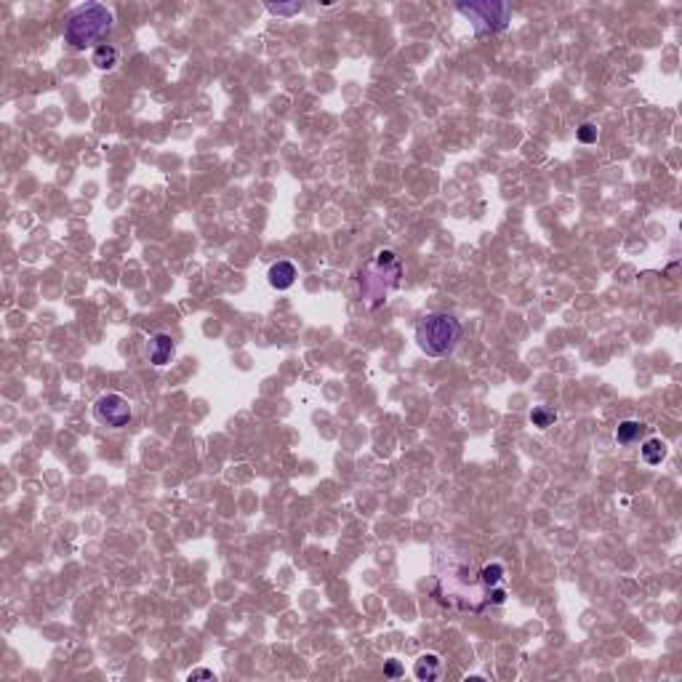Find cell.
<instances>
[{"instance_id":"6da1fadb","label":"cell","mask_w":682,"mask_h":682,"mask_svg":"<svg viewBox=\"0 0 682 682\" xmlns=\"http://www.w3.org/2000/svg\"><path fill=\"white\" fill-rule=\"evenodd\" d=\"M112 22H115V16L107 6L86 3L69 14L67 27H64V43L72 51H86L88 46H94L107 35L112 29Z\"/></svg>"},{"instance_id":"7a4b0ae2","label":"cell","mask_w":682,"mask_h":682,"mask_svg":"<svg viewBox=\"0 0 682 682\" xmlns=\"http://www.w3.org/2000/svg\"><path fill=\"white\" fill-rule=\"evenodd\" d=\"M464 336L461 322L448 312H432L421 318L416 325V344L429 357H445L451 355Z\"/></svg>"},{"instance_id":"3957f363","label":"cell","mask_w":682,"mask_h":682,"mask_svg":"<svg viewBox=\"0 0 682 682\" xmlns=\"http://www.w3.org/2000/svg\"><path fill=\"white\" fill-rule=\"evenodd\" d=\"M458 14L467 16L477 35H493L509 25L512 8L507 3H458Z\"/></svg>"},{"instance_id":"277c9868","label":"cell","mask_w":682,"mask_h":682,"mask_svg":"<svg viewBox=\"0 0 682 682\" xmlns=\"http://www.w3.org/2000/svg\"><path fill=\"white\" fill-rule=\"evenodd\" d=\"M94 416L99 424H104L109 429H123L131 424L134 418V408L128 397H123L118 392H104L99 400L94 402Z\"/></svg>"},{"instance_id":"5b68a950","label":"cell","mask_w":682,"mask_h":682,"mask_svg":"<svg viewBox=\"0 0 682 682\" xmlns=\"http://www.w3.org/2000/svg\"><path fill=\"white\" fill-rule=\"evenodd\" d=\"M147 355H149V362H152L155 368L168 365V362L174 360V355H176L174 336H171V334H155L152 339H149Z\"/></svg>"},{"instance_id":"8992f818","label":"cell","mask_w":682,"mask_h":682,"mask_svg":"<svg viewBox=\"0 0 682 682\" xmlns=\"http://www.w3.org/2000/svg\"><path fill=\"white\" fill-rule=\"evenodd\" d=\"M648 432H650L648 424H642V421H637V418H627V421H621V424L615 427V442L624 445V448H629V445L640 442Z\"/></svg>"},{"instance_id":"52a82bcc","label":"cell","mask_w":682,"mask_h":682,"mask_svg":"<svg viewBox=\"0 0 682 682\" xmlns=\"http://www.w3.org/2000/svg\"><path fill=\"white\" fill-rule=\"evenodd\" d=\"M269 278V285L272 288H278V291H288L291 285L296 282V264H291V261H275L272 267H269L267 272Z\"/></svg>"},{"instance_id":"ba28073f","label":"cell","mask_w":682,"mask_h":682,"mask_svg":"<svg viewBox=\"0 0 682 682\" xmlns=\"http://www.w3.org/2000/svg\"><path fill=\"white\" fill-rule=\"evenodd\" d=\"M414 671L418 680H437L442 674V658L437 653H424L416 661Z\"/></svg>"},{"instance_id":"9c48e42d","label":"cell","mask_w":682,"mask_h":682,"mask_svg":"<svg viewBox=\"0 0 682 682\" xmlns=\"http://www.w3.org/2000/svg\"><path fill=\"white\" fill-rule=\"evenodd\" d=\"M640 456L648 467H658L667 458V442L661 440V437H648V440L642 442Z\"/></svg>"},{"instance_id":"30bf717a","label":"cell","mask_w":682,"mask_h":682,"mask_svg":"<svg viewBox=\"0 0 682 682\" xmlns=\"http://www.w3.org/2000/svg\"><path fill=\"white\" fill-rule=\"evenodd\" d=\"M94 64L99 69H112L115 64H118V51H115L112 46H107V43L96 46V48H94Z\"/></svg>"},{"instance_id":"8fae6325","label":"cell","mask_w":682,"mask_h":682,"mask_svg":"<svg viewBox=\"0 0 682 682\" xmlns=\"http://www.w3.org/2000/svg\"><path fill=\"white\" fill-rule=\"evenodd\" d=\"M504 575H507V568H504L501 562H491V565H485V568L480 571V581L488 589H493L504 581Z\"/></svg>"},{"instance_id":"7c38bea8","label":"cell","mask_w":682,"mask_h":682,"mask_svg":"<svg viewBox=\"0 0 682 682\" xmlns=\"http://www.w3.org/2000/svg\"><path fill=\"white\" fill-rule=\"evenodd\" d=\"M554 421H557V414H554L552 408H547V405H536L533 411H531V424H533V427L549 429Z\"/></svg>"},{"instance_id":"4fadbf2b","label":"cell","mask_w":682,"mask_h":682,"mask_svg":"<svg viewBox=\"0 0 682 682\" xmlns=\"http://www.w3.org/2000/svg\"><path fill=\"white\" fill-rule=\"evenodd\" d=\"M575 136H578L581 144H594L600 134H597V125H594V123H584V125L575 131Z\"/></svg>"},{"instance_id":"5bb4252c","label":"cell","mask_w":682,"mask_h":682,"mask_svg":"<svg viewBox=\"0 0 682 682\" xmlns=\"http://www.w3.org/2000/svg\"><path fill=\"white\" fill-rule=\"evenodd\" d=\"M402 674H405V667H402L397 658L384 661V677H389V680H400Z\"/></svg>"},{"instance_id":"9a60e30c","label":"cell","mask_w":682,"mask_h":682,"mask_svg":"<svg viewBox=\"0 0 682 682\" xmlns=\"http://www.w3.org/2000/svg\"><path fill=\"white\" fill-rule=\"evenodd\" d=\"M267 8L278 16H291V14H299V11H301V3H291V6H275V3H269Z\"/></svg>"},{"instance_id":"2e32d148","label":"cell","mask_w":682,"mask_h":682,"mask_svg":"<svg viewBox=\"0 0 682 682\" xmlns=\"http://www.w3.org/2000/svg\"><path fill=\"white\" fill-rule=\"evenodd\" d=\"M187 680L192 682V680H214V671L211 669H192L187 674Z\"/></svg>"},{"instance_id":"e0dca14e","label":"cell","mask_w":682,"mask_h":682,"mask_svg":"<svg viewBox=\"0 0 682 682\" xmlns=\"http://www.w3.org/2000/svg\"><path fill=\"white\" fill-rule=\"evenodd\" d=\"M491 600H493V605H501V602L507 600V592L504 589H493L491 592Z\"/></svg>"}]
</instances>
